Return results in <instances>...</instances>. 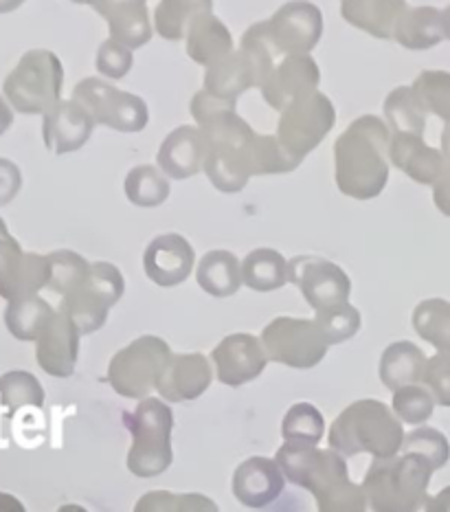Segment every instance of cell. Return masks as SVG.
Wrapping results in <instances>:
<instances>
[{
  "label": "cell",
  "mask_w": 450,
  "mask_h": 512,
  "mask_svg": "<svg viewBox=\"0 0 450 512\" xmlns=\"http://www.w3.org/2000/svg\"><path fill=\"white\" fill-rule=\"evenodd\" d=\"M53 308L44 302V299L31 295L14 299L7 308L5 319L11 330V335L20 341H33L42 335V330L49 326L53 319Z\"/></svg>",
  "instance_id": "obj_29"
},
{
  "label": "cell",
  "mask_w": 450,
  "mask_h": 512,
  "mask_svg": "<svg viewBox=\"0 0 450 512\" xmlns=\"http://www.w3.org/2000/svg\"><path fill=\"white\" fill-rule=\"evenodd\" d=\"M187 51L200 64H216L231 51V33L216 18H202L189 29Z\"/></svg>",
  "instance_id": "obj_31"
},
{
  "label": "cell",
  "mask_w": 450,
  "mask_h": 512,
  "mask_svg": "<svg viewBox=\"0 0 450 512\" xmlns=\"http://www.w3.org/2000/svg\"><path fill=\"white\" fill-rule=\"evenodd\" d=\"M404 451L420 453L422 458L433 464L435 471L444 469L450 460V444L448 438L442 431L431 429V427H420L413 429L407 438H404Z\"/></svg>",
  "instance_id": "obj_41"
},
{
  "label": "cell",
  "mask_w": 450,
  "mask_h": 512,
  "mask_svg": "<svg viewBox=\"0 0 450 512\" xmlns=\"http://www.w3.org/2000/svg\"><path fill=\"white\" fill-rule=\"evenodd\" d=\"M413 95L424 110L450 124V73L426 71L413 84Z\"/></svg>",
  "instance_id": "obj_35"
},
{
  "label": "cell",
  "mask_w": 450,
  "mask_h": 512,
  "mask_svg": "<svg viewBox=\"0 0 450 512\" xmlns=\"http://www.w3.org/2000/svg\"><path fill=\"white\" fill-rule=\"evenodd\" d=\"M44 141L55 154L80 150L93 132L95 119L80 102H58L44 113Z\"/></svg>",
  "instance_id": "obj_20"
},
{
  "label": "cell",
  "mask_w": 450,
  "mask_h": 512,
  "mask_svg": "<svg viewBox=\"0 0 450 512\" xmlns=\"http://www.w3.org/2000/svg\"><path fill=\"white\" fill-rule=\"evenodd\" d=\"M242 282L257 293H273L290 282L288 262L273 249H255L244 258Z\"/></svg>",
  "instance_id": "obj_28"
},
{
  "label": "cell",
  "mask_w": 450,
  "mask_h": 512,
  "mask_svg": "<svg viewBox=\"0 0 450 512\" xmlns=\"http://www.w3.org/2000/svg\"><path fill=\"white\" fill-rule=\"evenodd\" d=\"M51 262V280L49 286L58 295H69L77 286L84 284L90 273V264L73 251H58L49 255Z\"/></svg>",
  "instance_id": "obj_37"
},
{
  "label": "cell",
  "mask_w": 450,
  "mask_h": 512,
  "mask_svg": "<svg viewBox=\"0 0 450 512\" xmlns=\"http://www.w3.org/2000/svg\"><path fill=\"white\" fill-rule=\"evenodd\" d=\"M266 31L277 51L290 55H306L319 42L321 16L317 9H310L308 16L297 14V18H284V14H281L275 16L270 25H266Z\"/></svg>",
  "instance_id": "obj_24"
},
{
  "label": "cell",
  "mask_w": 450,
  "mask_h": 512,
  "mask_svg": "<svg viewBox=\"0 0 450 512\" xmlns=\"http://www.w3.org/2000/svg\"><path fill=\"white\" fill-rule=\"evenodd\" d=\"M51 262L42 255H25L0 275V295L7 299H22L36 295L42 286H49Z\"/></svg>",
  "instance_id": "obj_27"
},
{
  "label": "cell",
  "mask_w": 450,
  "mask_h": 512,
  "mask_svg": "<svg viewBox=\"0 0 450 512\" xmlns=\"http://www.w3.org/2000/svg\"><path fill=\"white\" fill-rule=\"evenodd\" d=\"M194 247L178 233H167L150 242L143 255V269L150 282L161 288H174L183 284L194 269Z\"/></svg>",
  "instance_id": "obj_16"
},
{
  "label": "cell",
  "mask_w": 450,
  "mask_h": 512,
  "mask_svg": "<svg viewBox=\"0 0 450 512\" xmlns=\"http://www.w3.org/2000/svg\"><path fill=\"white\" fill-rule=\"evenodd\" d=\"M301 159L290 154L275 137H257L253 146V174H277L295 170Z\"/></svg>",
  "instance_id": "obj_40"
},
{
  "label": "cell",
  "mask_w": 450,
  "mask_h": 512,
  "mask_svg": "<svg viewBox=\"0 0 450 512\" xmlns=\"http://www.w3.org/2000/svg\"><path fill=\"white\" fill-rule=\"evenodd\" d=\"M325 433V420L321 411L310 403L292 405L284 422H281V438L295 444H319Z\"/></svg>",
  "instance_id": "obj_33"
},
{
  "label": "cell",
  "mask_w": 450,
  "mask_h": 512,
  "mask_svg": "<svg viewBox=\"0 0 450 512\" xmlns=\"http://www.w3.org/2000/svg\"><path fill=\"white\" fill-rule=\"evenodd\" d=\"M22 5V0H0V14H7V11H14Z\"/></svg>",
  "instance_id": "obj_50"
},
{
  "label": "cell",
  "mask_w": 450,
  "mask_h": 512,
  "mask_svg": "<svg viewBox=\"0 0 450 512\" xmlns=\"http://www.w3.org/2000/svg\"><path fill=\"white\" fill-rule=\"evenodd\" d=\"M426 356L418 348V345L411 341H396L391 343L389 348L380 356V381L391 392L413 383L424 381V370H426Z\"/></svg>",
  "instance_id": "obj_23"
},
{
  "label": "cell",
  "mask_w": 450,
  "mask_h": 512,
  "mask_svg": "<svg viewBox=\"0 0 450 512\" xmlns=\"http://www.w3.org/2000/svg\"><path fill=\"white\" fill-rule=\"evenodd\" d=\"M123 425L132 436L128 451V471L141 480H150L172 466L174 411L167 400L141 398L137 409L123 411Z\"/></svg>",
  "instance_id": "obj_6"
},
{
  "label": "cell",
  "mask_w": 450,
  "mask_h": 512,
  "mask_svg": "<svg viewBox=\"0 0 450 512\" xmlns=\"http://www.w3.org/2000/svg\"><path fill=\"white\" fill-rule=\"evenodd\" d=\"M391 161L400 170L407 172L418 183H435L444 170V157L437 150L424 146L420 135L413 132H400L391 141Z\"/></svg>",
  "instance_id": "obj_21"
},
{
  "label": "cell",
  "mask_w": 450,
  "mask_h": 512,
  "mask_svg": "<svg viewBox=\"0 0 450 512\" xmlns=\"http://www.w3.org/2000/svg\"><path fill=\"white\" fill-rule=\"evenodd\" d=\"M202 161H205V143H202V132L183 126L165 139L159 163L161 168L172 178L183 181L187 176L200 172Z\"/></svg>",
  "instance_id": "obj_22"
},
{
  "label": "cell",
  "mask_w": 450,
  "mask_h": 512,
  "mask_svg": "<svg viewBox=\"0 0 450 512\" xmlns=\"http://www.w3.org/2000/svg\"><path fill=\"white\" fill-rule=\"evenodd\" d=\"M442 143H444V161H446V163H450V126L444 130Z\"/></svg>",
  "instance_id": "obj_51"
},
{
  "label": "cell",
  "mask_w": 450,
  "mask_h": 512,
  "mask_svg": "<svg viewBox=\"0 0 450 512\" xmlns=\"http://www.w3.org/2000/svg\"><path fill=\"white\" fill-rule=\"evenodd\" d=\"M424 508L431 510V512H450V486H446L437 497L426 499Z\"/></svg>",
  "instance_id": "obj_48"
},
{
  "label": "cell",
  "mask_w": 450,
  "mask_h": 512,
  "mask_svg": "<svg viewBox=\"0 0 450 512\" xmlns=\"http://www.w3.org/2000/svg\"><path fill=\"white\" fill-rule=\"evenodd\" d=\"M205 84L207 93L227 99V102H235V97L244 93L246 88L260 86V80H257V71L251 60L244 53H235L227 60H218L216 64H211Z\"/></svg>",
  "instance_id": "obj_26"
},
{
  "label": "cell",
  "mask_w": 450,
  "mask_h": 512,
  "mask_svg": "<svg viewBox=\"0 0 450 512\" xmlns=\"http://www.w3.org/2000/svg\"><path fill=\"white\" fill-rule=\"evenodd\" d=\"M442 25H444V36L450 40V9L446 11L444 14V20H442Z\"/></svg>",
  "instance_id": "obj_52"
},
{
  "label": "cell",
  "mask_w": 450,
  "mask_h": 512,
  "mask_svg": "<svg viewBox=\"0 0 450 512\" xmlns=\"http://www.w3.org/2000/svg\"><path fill=\"white\" fill-rule=\"evenodd\" d=\"M80 337L82 332L69 315L62 310L53 315L49 326L38 337V363L42 370L51 376L69 378L80 356Z\"/></svg>",
  "instance_id": "obj_17"
},
{
  "label": "cell",
  "mask_w": 450,
  "mask_h": 512,
  "mask_svg": "<svg viewBox=\"0 0 450 512\" xmlns=\"http://www.w3.org/2000/svg\"><path fill=\"white\" fill-rule=\"evenodd\" d=\"M286 475L277 460L255 458L244 460L233 473V495L246 508H266L284 491Z\"/></svg>",
  "instance_id": "obj_18"
},
{
  "label": "cell",
  "mask_w": 450,
  "mask_h": 512,
  "mask_svg": "<svg viewBox=\"0 0 450 512\" xmlns=\"http://www.w3.org/2000/svg\"><path fill=\"white\" fill-rule=\"evenodd\" d=\"M213 374H216V367H211L205 354H172L159 378V385H156V392L167 403H187V400H196L207 392Z\"/></svg>",
  "instance_id": "obj_15"
},
{
  "label": "cell",
  "mask_w": 450,
  "mask_h": 512,
  "mask_svg": "<svg viewBox=\"0 0 450 512\" xmlns=\"http://www.w3.org/2000/svg\"><path fill=\"white\" fill-rule=\"evenodd\" d=\"M435 396V403L450 407V352H440L426 361L424 381Z\"/></svg>",
  "instance_id": "obj_44"
},
{
  "label": "cell",
  "mask_w": 450,
  "mask_h": 512,
  "mask_svg": "<svg viewBox=\"0 0 450 512\" xmlns=\"http://www.w3.org/2000/svg\"><path fill=\"white\" fill-rule=\"evenodd\" d=\"M319 84V69L308 55H290L286 62L279 64L266 77L264 82V97L266 102L275 110L288 108L297 99L310 95Z\"/></svg>",
  "instance_id": "obj_19"
},
{
  "label": "cell",
  "mask_w": 450,
  "mask_h": 512,
  "mask_svg": "<svg viewBox=\"0 0 450 512\" xmlns=\"http://www.w3.org/2000/svg\"><path fill=\"white\" fill-rule=\"evenodd\" d=\"M170 359L172 350L167 341L154 335H143L112 356L106 381L119 396L141 400L159 385V378Z\"/></svg>",
  "instance_id": "obj_7"
},
{
  "label": "cell",
  "mask_w": 450,
  "mask_h": 512,
  "mask_svg": "<svg viewBox=\"0 0 450 512\" xmlns=\"http://www.w3.org/2000/svg\"><path fill=\"white\" fill-rule=\"evenodd\" d=\"M130 66H132V55L126 49V44H121L117 40H108L104 47L99 49V58H97L99 73L121 80V77L130 71Z\"/></svg>",
  "instance_id": "obj_45"
},
{
  "label": "cell",
  "mask_w": 450,
  "mask_h": 512,
  "mask_svg": "<svg viewBox=\"0 0 450 512\" xmlns=\"http://www.w3.org/2000/svg\"><path fill=\"white\" fill-rule=\"evenodd\" d=\"M314 321H317L330 345L350 341L360 330V313L350 302L317 310V319Z\"/></svg>",
  "instance_id": "obj_38"
},
{
  "label": "cell",
  "mask_w": 450,
  "mask_h": 512,
  "mask_svg": "<svg viewBox=\"0 0 450 512\" xmlns=\"http://www.w3.org/2000/svg\"><path fill=\"white\" fill-rule=\"evenodd\" d=\"M433 464L420 453L376 458L363 480L367 508L374 512H413L426 506Z\"/></svg>",
  "instance_id": "obj_5"
},
{
  "label": "cell",
  "mask_w": 450,
  "mask_h": 512,
  "mask_svg": "<svg viewBox=\"0 0 450 512\" xmlns=\"http://www.w3.org/2000/svg\"><path fill=\"white\" fill-rule=\"evenodd\" d=\"M389 132L378 117H360L336 141V183L352 198H374L387 185Z\"/></svg>",
  "instance_id": "obj_3"
},
{
  "label": "cell",
  "mask_w": 450,
  "mask_h": 512,
  "mask_svg": "<svg viewBox=\"0 0 450 512\" xmlns=\"http://www.w3.org/2000/svg\"><path fill=\"white\" fill-rule=\"evenodd\" d=\"M0 392L5 396L9 405H33L40 407L44 403V392L38 378H33L27 372H11L0 381Z\"/></svg>",
  "instance_id": "obj_43"
},
{
  "label": "cell",
  "mask_w": 450,
  "mask_h": 512,
  "mask_svg": "<svg viewBox=\"0 0 450 512\" xmlns=\"http://www.w3.org/2000/svg\"><path fill=\"white\" fill-rule=\"evenodd\" d=\"M198 286L211 297H231L240 291L242 264L229 251H211L200 260L196 271Z\"/></svg>",
  "instance_id": "obj_25"
},
{
  "label": "cell",
  "mask_w": 450,
  "mask_h": 512,
  "mask_svg": "<svg viewBox=\"0 0 450 512\" xmlns=\"http://www.w3.org/2000/svg\"><path fill=\"white\" fill-rule=\"evenodd\" d=\"M402 420L376 398L356 400L347 405L332 422L328 440L334 451L345 458L369 453L374 458H389L404 447Z\"/></svg>",
  "instance_id": "obj_4"
},
{
  "label": "cell",
  "mask_w": 450,
  "mask_h": 512,
  "mask_svg": "<svg viewBox=\"0 0 450 512\" xmlns=\"http://www.w3.org/2000/svg\"><path fill=\"white\" fill-rule=\"evenodd\" d=\"M387 117L393 126L400 132H413V135H422L424 130V108L418 104L413 95V88H398L387 99Z\"/></svg>",
  "instance_id": "obj_39"
},
{
  "label": "cell",
  "mask_w": 450,
  "mask_h": 512,
  "mask_svg": "<svg viewBox=\"0 0 450 512\" xmlns=\"http://www.w3.org/2000/svg\"><path fill=\"white\" fill-rule=\"evenodd\" d=\"M62 91V64L51 51H29L5 80V95L20 113H49Z\"/></svg>",
  "instance_id": "obj_8"
},
{
  "label": "cell",
  "mask_w": 450,
  "mask_h": 512,
  "mask_svg": "<svg viewBox=\"0 0 450 512\" xmlns=\"http://www.w3.org/2000/svg\"><path fill=\"white\" fill-rule=\"evenodd\" d=\"M137 512H152V510H180V512H200V510H211L216 512L218 506L211 502V499L202 497L198 493L191 495H174L167 491H152L145 495L141 502L134 506Z\"/></svg>",
  "instance_id": "obj_42"
},
{
  "label": "cell",
  "mask_w": 450,
  "mask_h": 512,
  "mask_svg": "<svg viewBox=\"0 0 450 512\" xmlns=\"http://www.w3.org/2000/svg\"><path fill=\"white\" fill-rule=\"evenodd\" d=\"M275 460L288 482L314 495L321 512H360L367 508L363 486L350 480L345 455L332 447L317 449V444L284 442Z\"/></svg>",
  "instance_id": "obj_2"
},
{
  "label": "cell",
  "mask_w": 450,
  "mask_h": 512,
  "mask_svg": "<svg viewBox=\"0 0 450 512\" xmlns=\"http://www.w3.org/2000/svg\"><path fill=\"white\" fill-rule=\"evenodd\" d=\"M288 277L306 297V302L314 308V313L350 302V275L330 260L301 255V258L288 262Z\"/></svg>",
  "instance_id": "obj_12"
},
{
  "label": "cell",
  "mask_w": 450,
  "mask_h": 512,
  "mask_svg": "<svg viewBox=\"0 0 450 512\" xmlns=\"http://www.w3.org/2000/svg\"><path fill=\"white\" fill-rule=\"evenodd\" d=\"M435 205L440 207L446 216H450V163L444 161V170L435 181Z\"/></svg>",
  "instance_id": "obj_47"
},
{
  "label": "cell",
  "mask_w": 450,
  "mask_h": 512,
  "mask_svg": "<svg viewBox=\"0 0 450 512\" xmlns=\"http://www.w3.org/2000/svg\"><path fill=\"white\" fill-rule=\"evenodd\" d=\"M413 330L437 352H450V302L424 299L413 310Z\"/></svg>",
  "instance_id": "obj_30"
},
{
  "label": "cell",
  "mask_w": 450,
  "mask_h": 512,
  "mask_svg": "<svg viewBox=\"0 0 450 512\" xmlns=\"http://www.w3.org/2000/svg\"><path fill=\"white\" fill-rule=\"evenodd\" d=\"M284 110L286 113L279 124V141L297 159H303L319 146L336 119L330 99L321 93L301 97Z\"/></svg>",
  "instance_id": "obj_11"
},
{
  "label": "cell",
  "mask_w": 450,
  "mask_h": 512,
  "mask_svg": "<svg viewBox=\"0 0 450 512\" xmlns=\"http://www.w3.org/2000/svg\"><path fill=\"white\" fill-rule=\"evenodd\" d=\"M442 16L435 9L413 11L407 20H400L396 29V40L407 49H429L435 47L444 36Z\"/></svg>",
  "instance_id": "obj_32"
},
{
  "label": "cell",
  "mask_w": 450,
  "mask_h": 512,
  "mask_svg": "<svg viewBox=\"0 0 450 512\" xmlns=\"http://www.w3.org/2000/svg\"><path fill=\"white\" fill-rule=\"evenodd\" d=\"M126 293V280L110 262L90 264V273L69 295L62 297V313L69 315L82 335L106 326L108 310Z\"/></svg>",
  "instance_id": "obj_9"
},
{
  "label": "cell",
  "mask_w": 450,
  "mask_h": 512,
  "mask_svg": "<svg viewBox=\"0 0 450 512\" xmlns=\"http://www.w3.org/2000/svg\"><path fill=\"white\" fill-rule=\"evenodd\" d=\"M11 121H14V117H11V110H9V106L5 104V99L0 97V135H3L5 130H9Z\"/></svg>",
  "instance_id": "obj_49"
},
{
  "label": "cell",
  "mask_w": 450,
  "mask_h": 512,
  "mask_svg": "<svg viewBox=\"0 0 450 512\" xmlns=\"http://www.w3.org/2000/svg\"><path fill=\"white\" fill-rule=\"evenodd\" d=\"M75 102H80L90 117L123 132H139L148 124V108L143 99L121 93L99 80H86L75 88Z\"/></svg>",
  "instance_id": "obj_13"
},
{
  "label": "cell",
  "mask_w": 450,
  "mask_h": 512,
  "mask_svg": "<svg viewBox=\"0 0 450 512\" xmlns=\"http://www.w3.org/2000/svg\"><path fill=\"white\" fill-rule=\"evenodd\" d=\"M20 170L7 159H0V205H7L20 189Z\"/></svg>",
  "instance_id": "obj_46"
},
{
  "label": "cell",
  "mask_w": 450,
  "mask_h": 512,
  "mask_svg": "<svg viewBox=\"0 0 450 512\" xmlns=\"http://www.w3.org/2000/svg\"><path fill=\"white\" fill-rule=\"evenodd\" d=\"M191 113L202 124L205 170L220 192H238L253 174L255 135L246 121L233 113V102L200 93Z\"/></svg>",
  "instance_id": "obj_1"
},
{
  "label": "cell",
  "mask_w": 450,
  "mask_h": 512,
  "mask_svg": "<svg viewBox=\"0 0 450 512\" xmlns=\"http://www.w3.org/2000/svg\"><path fill=\"white\" fill-rule=\"evenodd\" d=\"M126 194L134 205L154 207L161 205L167 194H170V185H167L163 174L152 168V165H141V168H134L128 174Z\"/></svg>",
  "instance_id": "obj_36"
},
{
  "label": "cell",
  "mask_w": 450,
  "mask_h": 512,
  "mask_svg": "<svg viewBox=\"0 0 450 512\" xmlns=\"http://www.w3.org/2000/svg\"><path fill=\"white\" fill-rule=\"evenodd\" d=\"M216 378L222 385L240 387L262 376L268 365V354L262 339L249 332H235L224 337L211 352Z\"/></svg>",
  "instance_id": "obj_14"
},
{
  "label": "cell",
  "mask_w": 450,
  "mask_h": 512,
  "mask_svg": "<svg viewBox=\"0 0 450 512\" xmlns=\"http://www.w3.org/2000/svg\"><path fill=\"white\" fill-rule=\"evenodd\" d=\"M262 343L268 361L292 367V370H312L328 354L330 343L317 321L277 317L262 330Z\"/></svg>",
  "instance_id": "obj_10"
},
{
  "label": "cell",
  "mask_w": 450,
  "mask_h": 512,
  "mask_svg": "<svg viewBox=\"0 0 450 512\" xmlns=\"http://www.w3.org/2000/svg\"><path fill=\"white\" fill-rule=\"evenodd\" d=\"M391 409L404 425H424L435 411V396L422 383L404 385L393 392Z\"/></svg>",
  "instance_id": "obj_34"
}]
</instances>
